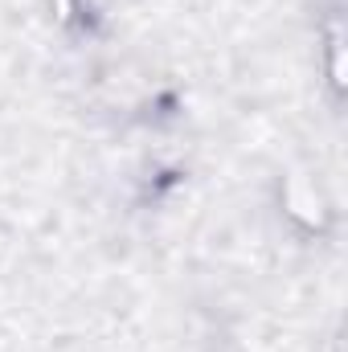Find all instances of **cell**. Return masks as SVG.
Here are the masks:
<instances>
[{
    "instance_id": "3",
    "label": "cell",
    "mask_w": 348,
    "mask_h": 352,
    "mask_svg": "<svg viewBox=\"0 0 348 352\" xmlns=\"http://www.w3.org/2000/svg\"><path fill=\"white\" fill-rule=\"evenodd\" d=\"M45 4H50L54 25H62V29L78 25V16H83V0H45Z\"/></svg>"
},
{
    "instance_id": "1",
    "label": "cell",
    "mask_w": 348,
    "mask_h": 352,
    "mask_svg": "<svg viewBox=\"0 0 348 352\" xmlns=\"http://www.w3.org/2000/svg\"><path fill=\"white\" fill-rule=\"evenodd\" d=\"M279 205L283 213L303 230V234H324L332 226V205L324 197V188L307 173H287L279 184Z\"/></svg>"
},
{
    "instance_id": "2",
    "label": "cell",
    "mask_w": 348,
    "mask_h": 352,
    "mask_svg": "<svg viewBox=\"0 0 348 352\" xmlns=\"http://www.w3.org/2000/svg\"><path fill=\"white\" fill-rule=\"evenodd\" d=\"M316 37H320L324 82H328V90H332V98H340V94H345V16H340V8L324 12Z\"/></svg>"
}]
</instances>
